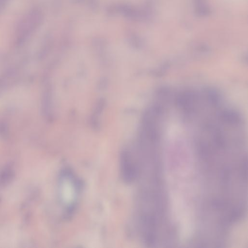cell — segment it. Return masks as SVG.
<instances>
[{
  "instance_id": "obj_3",
  "label": "cell",
  "mask_w": 248,
  "mask_h": 248,
  "mask_svg": "<svg viewBox=\"0 0 248 248\" xmlns=\"http://www.w3.org/2000/svg\"><path fill=\"white\" fill-rule=\"evenodd\" d=\"M120 173L123 181L130 183L134 177V170L132 158L128 150L122 151L120 157Z\"/></svg>"
},
{
  "instance_id": "obj_2",
  "label": "cell",
  "mask_w": 248,
  "mask_h": 248,
  "mask_svg": "<svg viewBox=\"0 0 248 248\" xmlns=\"http://www.w3.org/2000/svg\"><path fill=\"white\" fill-rule=\"evenodd\" d=\"M59 187L62 206L66 213H71L75 208L81 183L71 170L65 169L60 174Z\"/></svg>"
},
{
  "instance_id": "obj_4",
  "label": "cell",
  "mask_w": 248,
  "mask_h": 248,
  "mask_svg": "<svg viewBox=\"0 0 248 248\" xmlns=\"http://www.w3.org/2000/svg\"><path fill=\"white\" fill-rule=\"evenodd\" d=\"M247 224L244 222L240 223L232 230L231 235V244L235 247H244L247 243Z\"/></svg>"
},
{
  "instance_id": "obj_1",
  "label": "cell",
  "mask_w": 248,
  "mask_h": 248,
  "mask_svg": "<svg viewBox=\"0 0 248 248\" xmlns=\"http://www.w3.org/2000/svg\"><path fill=\"white\" fill-rule=\"evenodd\" d=\"M165 168L172 213L177 225L194 221L195 164L190 149L183 142L169 145L165 151Z\"/></svg>"
}]
</instances>
